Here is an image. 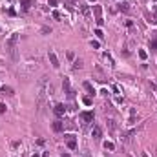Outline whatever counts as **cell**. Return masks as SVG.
Returning a JSON list of instances; mask_svg holds the SVG:
<instances>
[{
  "instance_id": "cell-1",
  "label": "cell",
  "mask_w": 157,
  "mask_h": 157,
  "mask_svg": "<svg viewBox=\"0 0 157 157\" xmlns=\"http://www.w3.org/2000/svg\"><path fill=\"white\" fill-rule=\"evenodd\" d=\"M16 42H18V33H13V35H11V37H9L7 40H5V49H7L9 53H11V57H13V59L16 57V55H15Z\"/></svg>"
},
{
  "instance_id": "cell-2",
  "label": "cell",
  "mask_w": 157,
  "mask_h": 157,
  "mask_svg": "<svg viewBox=\"0 0 157 157\" xmlns=\"http://www.w3.org/2000/svg\"><path fill=\"white\" fill-rule=\"evenodd\" d=\"M62 88H64V91H66V95L69 99H73V90H71V86H69V79L68 77L62 79Z\"/></svg>"
},
{
  "instance_id": "cell-3",
  "label": "cell",
  "mask_w": 157,
  "mask_h": 157,
  "mask_svg": "<svg viewBox=\"0 0 157 157\" xmlns=\"http://www.w3.org/2000/svg\"><path fill=\"white\" fill-rule=\"evenodd\" d=\"M64 139H66V144L69 150H77V139H75V135H64Z\"/></svg>"
},
{
  "instance_id": "cell-4",
  "label": "cell",
  "mask_w": 157,
  "mask_h": 157,
  "mask_svg": "<svg viewBox=\"0 0 157 157\" xmlns=\"http://www.w3.org/2000/svg\"><path fill=\"white\" fill-rule=\"evenodd\" d=\"M53 112H55V115H57V117H62V115L66 113V106H64L62 102H59V104H55Z\"/></svg>"
},
{
  "instance_id": "cell-5",
  "label": "cell",
  "mask_w": 157,
  "mask_h": 157,
  "mask_svg": "<svg viewBox=\"0 0 157 157\" xmlns=\"http://www.w3.org/2000/svg\"><path fill=\"white\" fill-rule=\"evenodd\" d=\"M35 4H37V0H20V5H22V9H24V11H27Z\"/></svg>"
},
{
  "instance_id": "cell-6",
  "label": "cell",
  "mask_w": 157,
  "mask_h": 157,
  "mask_svg": "<svg viewBox=\"0 0 157 157\" xmlns=\"http://www.w3.org/2000/svg\"><path fill=\"white\" fill-rule=\"evenodd\" d=\"M80 119H82L84 123H91V121H93V112H82L80 113Z\"/></svg>"
},
{
  "instance_id": "cell-7",
  "label": "cell",
  "mask_w": 157,
  "mask_h": 157,
  "mask_svg": "<svg viewBox=\"0 0 157 157\" xmlns=\"http://www.w3.org/2000/svg\"><path fill=\"white\" fill-rule=\"evenodd\" d=\"M48 57H49V62H51V66H53V68H59V66H60V64H59V59H57V55L53 53V51H49Z\"/></svg>"
},
{
  "instance_id": "cell-8",
  "label": "cell",
  "mask_w": 157,
  "mask_h": 157,
  "mask_svg": "<svg viewBox=\"0 0 157 157\" xmlns=\"http://www.w3.org/2000/svg\"><path fill=\"white\" fill-rule=\"evenodd\" d=\"M101 135H102L101 126H99V124H95V126H93V130H91V137H93V139H101Z\"/></svg>"
},
{
  "instance_id": "cell-9",
  "label": "cell",
  "mask_w": 157,
  "mask_h": 157,
  "mask_svg": "<svg viewBox=\"0 0 157 157\" xmlns=\"http://www.w3.org/2000/svg\"><path fill=\"white\" fill-rule=\"evenodd\" d=\"M0 90H2V93H4V95H7V97H11V95H15V90H13V88H11V86H5V84H4V86H2V88H0Z\"/></svg>"
},
{
  "instance_id": "cell-10",
  "label": "cell",
  "mask_w": 157,
  "mask_h": 157,
  "mask_svg": "<svg viewBox=\"0 0 157 157\" xmlns=\"http://www.w3.org/2000/svg\"><path fill=\"white\" fill-rule=\"evenodd\" d=\"M150 46H152V49H157V31L152 33V38H150Z\"/></svg>"
},
{
  "instance_id": "cell-11",
  "label": "cell",
  "mask_w": 157,
  "mask_h": 157,
  "mask_svg": "<svg viewBox=\"0 0 157 157\" xmlns=\"http://www.w3.org/2000/svg\"><path fill=\"white\" fill-rule=\"evenodd\" d=\"M53 130H55V132H62V130H64L62 121H55V123H53Z\"/></svg>"
},
{
  "instance_id": "cell-12",
  "label": "cell",
  "mask_w": 157,
  "mask_h": 157,
  "mask_svg": "<svg viewBox=\"0 0 157 157\" xmlns=\"http://www.w3.org/2000/svg\"><path fill=\"white\" fill-rule=\"evenodd\" d=\"M93 13H95V18H101V15H102V7H101V5H93Z\"/></svg>"
},
{
  "instance_id": "cell-13",
  "label": "cell",
  "mask_w": 157,
  "mask_h": 157,
  "mask_svg": "<svg viewBox=\"0 0 157 157\" xmlns=\"http://www.w3.org/2000/svg\"><path fill=\"white\" fill-rule=\"evenodd\" d=\"M82 86H84V90H86V91H88V93H90V95H93V93H95V90H93V86H91L90 82H84Z\"/></svg>"
},
{
  "instance_id": "cell-14",
  "label": "cell",
  "mask_w": 157,
  "mask_h": 157,
  "mask_svg": "<svg viewBox=\"0 0 157 157\" xmlns=\"http://www.w3.org/2000/svg\"><path fill=\"white\" fill-rule=\"evenodd\" d=\"M73 68H75V69H80V68H82V60H80V59H77V60L73 62Z\"/></svg>"
},
{
  "instance_id": "cell-15",
  "label": "cell",
  "mask_w": 157,
  "mask_h": 157,
  "mask_svg": "<svg viewBox=\"0 0 157 157\" xmlns=\"http://www.w3.org/2000/svg\"><path fill=\"white\" fill-rule=\"evenodd\" d=\"M104 148H106V150H115V144L110 143V141H106V143H104Z\"/></svg>"
},
{
  "instance_id": "cell-16",
  "label": "cell",
  "mask_w": 157,
  "mask_h": 157,
  "mask_svg": "<svg viewBox=\"0 0 157 157\" xmlns=\"http://www.w3.org/2000/svg\"><path fill=\"white\" fill-rule=\"evenodd\" d=\"M64 2L68 4V7H69V9H73V5H77V0H64Z\"/></svg>"
},
{
  "instance_id": "cell-17",
  "label": "cell",
  "mask_w": 157,
  "mask_h": 157,
  "mask_svg": "<svg viewBox=\"0 0 157 157\" xmlns=\"http://www.w3.org/2000/svg\"><path fill=\"white\" fill-rule=\"evenodd\" d=\"M139 57H141V59H143V60H146V57H148V53H146V51H144V49H139Z\"/></svg>"
},
{
  "instance_id": "cell-18",
  "label": "cell",
  "mask_w": 157,
  "mask_h": 157,
  "mask_svg": "<svg viewBox=\"0 0 157 157\" xmlns=\"http://www.w3.org/2000/svg\"><path fill=\"white\" fill-rule=\"evenodd\" d=\"M53 18H57V20H60V18H62L60 11H53Z\"/></svg>"
},
{
  "instance_id": "cell-19",
  "label": "cell",
  "mask_w": 157,
  "mask_h": 157,
  "mask_svg": "<svg viewBox=\"0 0 157 157\" xmlns=\"http://www.w3.org/2000/svg\"><path fill=\"white\" fill-rule=\"evenodd\" d=\"M82 102L86 104V106H91V99H90V97H84V99H82Z\"/></svg>"
},
{
  "instance_id": "cell-20",
  "label": "cell",
  "mask_w": 157,
  "mask_h": 157,
  "mask_svg": "<svg viewBox=\"0 0 157 157\" xmlns=\"http://www.w3.org/2000/svg\"><path fill=\"white\" fill-rule=\"evenodd\" d=\"M95 35L99 38H104V33H102V29H95Z\"/></svg>"
},
{
  "instance_id": "cell-21",
  "label": "cell",
  "mask_w": 157,
  "mask_h": 157,
  "mask_svg": "<svg viewBox=\"0 0 157 157\" xmlns=\"http://www.w3.org/2000/svg\"><path fill=\"white\" fill-rule=\"evenodd\" d=\"M91 46H93V48H95V49H99V48H101V44H99V42H97V40H91Z\"/></svg>"
},
{
  "instance_id": "cell-22",
  "label": "cell",
  "mask_w": 157,
  "mask_h": 157,
  "mask_svg": "<svg viewBox=\"0 0 157 157\" xmlns=\"http://www.w3.org/2000/svg\"><path fill=\"white\" fill-rule=\"evenodd\" d=\"M82 13H84L86 16H90V9H88V7H86V5H82Z\"/></svg>"
},
{
  "instance_id": "cell-23",
  "label": "cell",
  "mask_w": 157,
  "mask_h": 157,
  "mask_svg": "<svg viewBox=\"0 0 157 157\" xmlns=\"http://www.w3.org/2000/svg\"><path fill=\"white\" fill-rule=\"evenodd\" d=\"M121 11H130V7H128V4H121Z\"/></svg>"
},
{
  "instance_id": "cell-24",
  "label": "cell",
  "mask_w": 157,
  "mask_h": 157,
  "mask_svg": "<svg viewBox=\"0 0 157 157\" xmlns=\"http://www.w3.org/2000/svg\"><path fill=\"white\" fill-rule=\"evenodd\" d=\"M95 22H97V26H102V24H104V20H102V16H101V18H95Z\"/></svg>"
},
{
  "instance_id": "cell-25",
  "label": "cell",
  "mask_w": 157,
  "mask_h": 157,
  "mask_svg": "<svg viewBox=\"0 0 157 157\" xmlns=\"http://www.w3.org/2000/svg\"><path fill=\"white\" fill-rule=\"evenodd\" d=\"M5 108H7V106H5V104H2V102H0V113H4V112H5Z\"/></svg>"
},
{
  "instance_id": "cell-26",
  "label": "cell",
  "mask_w": 157,
  "mask_h": 157,
  "mask_svg": "<svg viewBox=\"0 0 157 157\" xmlns=\"http://www.w3.org/2000/svg\"><path fill=\"white\" fill-rule=\"evenodd\" d=\"M57 2H59V0H48V4H49V5H57Z\"/></svg>"
},
{
  "instance_id": "cell-27",
  "label": "cell",
  "mask_w": 157,
  "mask_h": 157,
  "mask_svg": "<svg viewBox=\"0 0 157 157\" xmlns=\"http://www.w3.org/2000/svg\"><path fill=\"white\" fill-rule=\"evenodd\" d=\"M82 157H91V155H90V152H82Z\"/></svg>"
},
{
  "instance_id": "cell-28",
  "label": "cell",
  "mask_w": 157,
  "mask_h": 157,
  "mask_svg": "<svg viewBox=\"0 0 157 157\" xmlns=\"http://www.w3.org/2000/svg\"><path fill=\"white\" fill-rule=\"evenodd\" d=\"M62 157H71V155H69V154H64V155H62Z\"/></svg>"
},
{
  "instance_id": "cell-29",
  "label": "cell",
  "mask_w": 157,
  "mask_h": 157,
  "mask_svg": "<svg viewBox=\"0 0 157 157\" xmlns=\"http://www.w3.org/2000/svg\"><path fill=\"white\" fill-rule=\"evenodd\" d=\"M31 157H40V155H38V154H33V155H31Z\"/></svg>"
},
{
  "instance_id": "cell-30",
  "label": "cell",
  "mask_w": 157,
  "mask_h": 157,
  "mask_svg": "<svg viewBox=\"0 0 157 157\" xmlns=\"http://www.w3.org/2000/svg\"><path fill=\"white\" fill-rule=\"evenodd\" d=\"M44 157H49V154H48V152H46V154H44Z\"/></svg>"
},
{
  "instance_id": "cell-31",
  "label": "cell",
  "mask_w": 157,
  "mask_h": 157,
  "mask_svg": "<svg viewBox=\"0 0 157 157\" xmlns=\"http://www.w3.org/2000/svg\"><path fill=\"white\" fill-rule=\"evenodd\" d=\"M90 2H95V0H90Z\"/></svg>"
}]
</instances>
